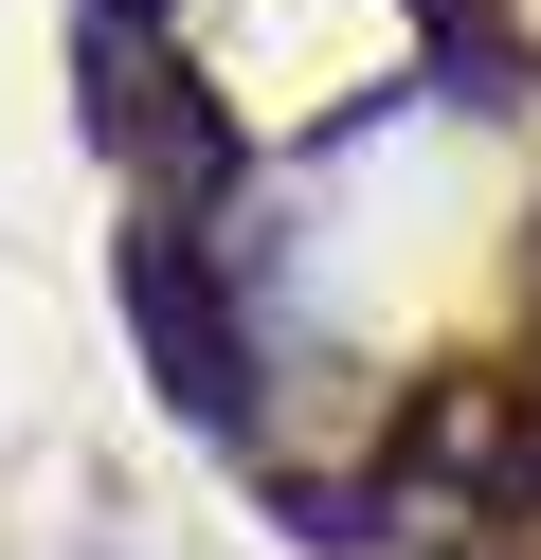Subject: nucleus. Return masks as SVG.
<instances>
[{"label":"nucleus","instance_id":"f257e3e1","mask_svg":"<svg viewBox=\"0 0 541 560\" xmlns=\"http://www.w3.org/2000/svg\"><path fill=\"white\" fill-rule=\"evenodd\" d=\"M127 326H144L163 398L199 416L216 452H252V434H271V326H252V290H235V254H216V235L127 218Z\"/></svg>","mask_w":541,"mask_h":560}]
</instances>
